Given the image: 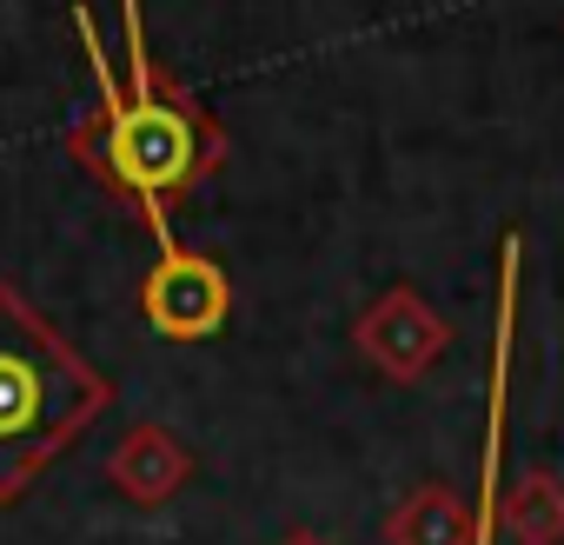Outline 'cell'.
Returning <instances> with one entry per match:
<instances>
[{"mask_svg":"<svg viewBox=\"0 0 564 545\" xmlns=\"http://www.w3.org/2000/svg\"><path fill=\"white\" fill-rule=\"evenodd\" d=\"M74 34H80V47H87V74H94V114H87V127L74 133L80 160H87L107 186H120V193H133V200H166V193L206 180V173L219 167V147H226V140H219L213 114H206L193 94H180V87L147 61V21H140V8L120 14V34H127V81L113 74V61H107L100 28H94L87 8H74Z\"/></svg>","mask_w":564,"mask_h":545,"instance_id":"6da1fadb","label":"cell"},{"mask_svg":"<svg viewBox=\"0 0 564 545\" xmlns=\"http://www.w3.org/2000/svg\"><path fill=\"white\" fill-rule=\"evenodd\" d=\"M107 373L80 360L8 280H0V505L21 499L34 472L100 419Z\"/></svg>","mask_w":564,"mask_h":545,"instance_id":"7a4b0ae2","label":"cell"},{"mask_svg":"<svg viewBox=\"0 0 564 545\" xmlns=\"http://www.w3.org/2000/svg\"><path fill=\"white\" fill-rule=\"evenodd\" d=\"M140 213H147V233H153V266H147V280H140V313L166 340H206V333H219V320L232 307L226 272L206 253H186L173 239L166 200H140Z\"/></svg>","mask_w":564,"mask_h":545,"instance_id":"3957f363","label":"cell"},{"mask_svg":"<svg viewBox=\"0 0 564 545\" xmlns=\"http://www.w3.org/2000/svg\"><path fill=\"white\" fill-rule=\"evenodd\" d=\"M518 280H524V239H498V340H491V406H485V459H478V512H471V545H491L498 532V499H505V393H511V327H518Z\"/></svg>","mask_w":564,"mask_h":545,"instance_id":"277c9868","label":"cell"}]
</instances>
